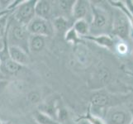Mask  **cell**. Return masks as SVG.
Segmentation results:
<instances>
[{"label": "cell", "mask_w": 133, "mask_h": 124, "mask_svg": "<svg viewBox=\"0 0 133 124\" xmlns=\"http://www.w3.org/2000/svg\"><path fill=\"white\" fill-rule=\"evenodd\" d=\"M91 5V22L90 33L93 35L106 34L107 31H111L112 24V17L105 8L98 6L94 2L90 1Z\"/></svg>", "instance_id": "obj_1"}, {"label": "cell", "mask_w": 133, "mask_h": 124, "mask_svg": "<svg viewBox=\"0 0 133 124\" xmlns=\"http://www.w3.org/2000/svg\"><path fill=\"white\" fill-rule=\"evenodd\" d=\"M14 18V17H13ZM6 30V39L7 44L9 45H16L23 49L27 53L29 52L28 41L30 34L26 29V27L23 26L14 19V22L12 23V21L8 22Z\"/></svg>", "instance_id": "obj_2"}, {"label": "cell", "mask_w": 133, "mask_h": 124, "mask_svg": "<svg viewBox=\"0 0 133 124\" xmlns=\"http://www.w3.org/2000/svg\"><path fill=\"white\" fill-rule=\"evenodd\" d=\"M124 101L123 96L113 95L106 92H98L91 96L89 110L94 109V112L98 110H105L106 108L108 109L111 107L115 108Z\"/></svg>", "instance_id": "obj_3"}, {"label": "cell", "mask_w": 133, "mask_h": 124, "mask_svg": "<svg viewBox=\"0 0 133 124\" xmlns=\"http://www.w3.org/2000/svg\"><path fill=\"white\" fill-rule=\"evenodd\" d=\"M37 0H26L22 1L13 10L14 19L23 26H27L36 17L35 7Z\"/></svg>", "instance_id": "obj_4"}, {"label": "cell", "mask_w": 133, "mask_h": 124, "mask_svg": "<svg viewBox=\"0 0 133 124\" xmlns=\"http://www.w3.org/2000/svg\"><path fill=\"white\" fill-rule=\"evenodd\" d=\"M118 10V9H117ZM131 27L127 18L123 13L118 10L112 16V24L111 33L114 37H117L121 41H125L130 37Z\"/></svg>", "instance_id": "obj_5"}, {"label": "cell", "mask_w": 133, "mask_h": 124, "mask_svg": "<svg viewBox=\"0 0 133 124\" xmlns=\"http://www.w3.org/2000/svg\"><path fill=\"white\" fill-rule=\"evenodd\" d=\"M26 29L30 35L42 36L44 37L50 36L54 33L52 22L38 17H36L32 19V21L26 26Z\"/></svg>", "instance_id": "obj_6"}, {"label": "cell", "mask_w": 133, "mask_h": 124, "mask_svg": "<svg viewBox=\"0 0 133 124\" xmlns=\"http://www.w3.org/2000/svg\"><path fill=\"white\" fill-rule=\"evenodd\" d=\"M131 120V111L127 112L123 109L109 110L107 113V124H130Z\"/></svg>", "instance_id": "obj_7"}, {"label": "cell", "mask_w": 133, "mask_h": 124, "mask_svg": "<svg viewBox=\"0 0 133 124\" xmlns=\"http://www.w3.org/2000/svg\"><path fill=\"white\" fill-rule=\"evenodd\" d=\"M84 40L94 41L95 44H97L102 47L108 49L110 50H115L116 41L115 37H112L109 34H101V35H89L83 37Z\"/></svg>", "instance_id": "obj_8"}, {"label": "cell", "mask_w": 133, "mask_h": 124, "mask_svg": "<svg viewBox=\"0 0 133 124\" xmlns=\"http://www.w3.org/2000/svg\"><path fill=\"white\" fill-rule=\"evenodd\" d=\"M88 16H89L91 18L90 1L76 0L74 8H73V13H72L73 19L75 21L79 19H86V17Z\"/></svg>", "instance_id": "obj_9"}, {"label": "cell", "mask_w": 133, "mask_h": 124, "mask_svg": "<svg viewBox=\"0 0 133 124\" xmlns=\"http://www.w3.org/2000/svg\"><path fill=\"white\" fill-rule=\"evenodd\" d=\"M51 3L46 0H37L35 7L36 17L50 21V18L54 14V6Z\"/></svg>", "instance_id": "obj_10"}, {"label": "cell", "mask_w": 133, "mask_h": 124, "mask_svg": "<svg viewBox=\"0 0 133 124\" xmlns=\"http://www.w3.org/2000/svg\"><path fill=\"white\" fill-rule=\"evenodd\" d=\"M8 56L12 61L20 64L22 66L26 65L29 62L28 53L23 49L16 45H9L8 47Z\"/></svg>", "instance_id": "obj_11"}, {"label": "cell", "mask_w": 133, "mask_h": 124, "mask_svg": "<svg viewBox=\"0 0 133 124\" xmlns=\"http://www.w3.org/2000/svg\"><path fill=\"white\" fill-rule=\"evenodd\" d=\"M51 22L54 31L58 33H62L64 36L69 30L72 28L73 25H74V22H72L70 19L61 15L55 17Z\"/></svg>", "instance_id": "obj_12"}, {"label": "cell", "mask_w": 133, "mask_h": 124, "mask_svg": "<svg viewBox=\"0 0 133 124\" xmlns=\"http://www.w3.org/2000/svg\"><path fill=\"white\" fill-rule=\"evenodd\" d=\"M3 63L0 70H2V72H6L7 74L9 75H15L17 73L20 72L22 69L23 68V66L20 65L8 56H6L5 58L2 59Z\"/></svg>", "instance_id": "obj_13"}, {"label": "cell", "mask_w": 133, "mask_h": 124, "mask_svg": "<svg viewBox=\"0 0 133 124\" xmlns=\"http://www.w3.org/2000/svg\"><path fill=\"white\" fill-rule=\"evenodd\" d=\"M76 0H61L57 3V9L61 12V16H64L69 19H70L73 13V8H74L75 3Z\"/></svg>", "instance_id": "obj_14"}, {"label": "cell", "mask_w": 133, "mask_h": 124, "mask_svg": "<svg viewBox=\"0 0 133 124\" xmlns=\"http://www.w3.org/2000/svg\"><path fill=\"white\" fill-rule=\"evenodd\" d=\"M45 37L42 36L36 35H30L28 41V48L29 51L32 52H39L42 50L45 45Z\"/></svg>", "instance_id": "obj_15"}, {"label": "cell", "mask_w": 133, "mask_h": 124, "mask_svg": "<svg viewBox=\"0 0 133 124\" xmlns=\"http://www.w3.org/2000/svg\"><path fill=\"white\" fill-rule=\"evenodd\" d=\"M73 28L80 37H84L90 35V22L86 19H79L74 22Z\"/></svg>", "instance_id": "obj_16"}, {"label": "cell", "mask_w": 133, "mask_h": 124, "mask_svg": "<svg viewBox=\"0 0 133 124\" xmlns=\"http://www.w3.org/2000/svg\"><path fill=\"white\" fill-rule=\"evenodd\" d=\"M108 3H110V4L112 5L113 7L117 8L118 10H120L123 14L126 16V17L127 18V20L131 27V28L133 29V13L127 8L124 2L123 1H108Z\"/></svg>", "instance_id": "obj_17"}, {"label": "cell", "mask_w": 133, "mask_h": 124, "mask_svg": "<svg viewBox=\"0 0 133 124\" xmlns=\"http://www.w3.org/2000/svg\"><path fill=\"white\" fill-rule=\"evenodd\" d=\"M33 116L36 122L38 124H63L61 122H59L56 120H55L51 117L46 115V114L43 113L41 111L35 112Z\"/></svg>", "instance_id": "obj_18"}, {"label": "cell", "mask_w": 133, "mask_h": 124, "mask_svg": "<svg viewBox=\"0 0 133 124\" xmlns=\"http://www.w3.org/2000/svg\"><path fill=\"white\" fill-rule=\"evenodd\" d=\"M80 120L81 121L84 120L88 122L89 124H107L106 122H105L102 118L92 113L89 109L88 110V112H87L85 115L79 117L77 121H80Z\"/></svg>", "instance_id": "obj_19"}, {"label": "cell", "mask_w": 133, "mask_h": 124, "mask_svg": "<svg viewBox=\"0 0 133 124\" xmlns=\"http://www.w3.org/2000/svg\"><path fill=\"white\" fill-rule=\"evenodd\" d=\"M65 39L67 42L74 44L75 45L80 43H84V40L77 34V32L73 27L65 34Z\"/></svg>", "instance_id": "obj_20"}, {"label": "cell", "mask_w": 133, "mask_h": 124, "mask_svg": "<svg viewBox=\"0 0 133 124\" xmlns=\"http://www.w3.org/2000/svg\"><path fill=\"white\" fill-rule=\"evenodd\" d=\"M128 45L127 43H125L123 41L118 40L116 44V47H115V50L121 54V55H126L128 52Z\"/></svg>", "instance_id": "obj_21"}, {"label": "cell", "mask_w": 133, "mask_h": 124, "mask_svg": "<svg viewBox=\"0 0 133 124\" xmlns=\"http://www.w3.org/2000/svg\"><path fill=\"white\" fill-rule=\"evenodd\" d=\"M39 95L38 94H36V92H33V93H31L29 95V99L31 102H32V103H36V102H38V100H39Z\"/></svg>", "instance_id": "obj_22"}, {"label": "cell", "mask_w": 133, "mask_h": 124, "mask_svg": "<svg viewBox=\"0 0 133 124\" xmlns=\"http://www.w3.org/2000/svg\"><path fill=\"white\" fill-rule=\"evenodd\" d=\"M126 4L127 8L133 13V0H127V1H123Z\"/></svg>", "instance_id": "obj_23"}, {"label": "cell", "mask_w": 133, "mask_h": 124, "mask_svg": "<svg viewBox=\"0 0 133 124\" xmlns=\"http://www.w3.org/2000/svg\"><path fill=\"white\" fill-rule=\"evenodd\" d=\"M131 122L130 124H133V109H131Z\"/></svg>", "instance_id": "obj_24"}, {"label": "cell", "mask_w": 133, "mask_h": 124, "mask_svg": "<svg viewBox=\"0 0 133 124\" xmlns=\"http://www.w3.org/2000/svg\"><path fill=\"white\" fill-rule=\"evenodd\" d=\"M3 79H4V75L3 74V72L1 71V70H0V80H3Z\"/></svg>", "instance_id": "obj_25"}, {"label": "cell", "mask_w": 133, "mask_h": 124, "mask_svg": "<svg viewBox=\"0 0 133 124\" xmlns=\"http://www.w3.org/2000/svg\"><path fill=\"white\" fill-rule=\"evenodd\" d=\"M130 37H131V39L132 41H133V29H132V28H131V32H130Z\"/></svg>", "instance_id": "obj_26"}, {"label": "cell", "mask_w": 133, "mask_h": 124, "mask_svg": "<svg viewBox=\"0 0 133 124\" xmlns=\"http://www.w3.org/2000/svg\"><path fill=\"white\" fill-rule=\"evenodd\" d=\"M2 63H3V61H2L1 56H0V69H1V66H2Z\"/></svg>", "instance_id": "obj_27"}, {"label": "cell", "mask_w": 133, "mask_h": 124, "mask_svg": "<svg viewBox=\"0 0 133 124\" xmlns=\"http://www.w3.org/2000/svg\"><path fill=\"white\" fill-rule=\"evenodd\" d=\"M3 124H11L10 122H3Z\"/></svg>", "instance_id": "obj_28"}, {"label": "cell", "mask_w": 133, "mask_h": 124, "mask_svg": "<svg viewBox=\"0 0 133 124\" xmlns=\"http://www.w3.org/2000/svg\"><path fill=\"white\" fill-rule=\"evenodd\" d=\"M0 124H3V122L1 120H0Z\"/></svg>", "instance_id": "obj_29"}, {"label": "cell", "mask_w": 133, "mask_h": 124, "mask_svg": "<svg viewBox=\"0 0 133 124\" xmlns=\"http://www.w3.org/2000/svg\"><path fill=\"white\" fill-rule=\"evenodd\" d=\"M0 12H3V11H1V10H0Z\"/></svg>", "instance_id": "obj_30"}]
</instances>
